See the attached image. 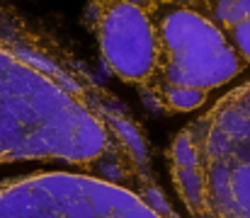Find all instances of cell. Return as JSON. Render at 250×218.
Masks as SVG:
<instances>
[{
    "label": "cell",
    "mask_w": 250,
    "mask_h": 218,
    "mask_svg": "<svg viewBox=\"0 0 250 218\" xmlns=\"http://www.w3.org/2000/svg\"><path fill=\"white\" fill-rule=\"evenodd\" d=\"M59 160L153 184L148 141L122 99L54 37L0 5V165Z\"/></svg>",
    "instance_id": "obj_1"
},
{
    "label": "cell",
    "mask_w": 250,
    "mask_h": 218,
    "mask_svg": "<svg viewBox=\"0 0 250 218\" xmlns=\"http://www.w3.org/2000/svg\"><path fill=\"white\" fill-rule=\"evenodd\" d=\"M167 170L189 218H250V80L172 139Z\"/></svg>",
    "instance_id": "obj_2"
},
{
    "label": "cell",
    "mask_w": 250,
    "mask_h": 218,
    "mask_svg": "<svg viewBox=\"0 0 250 218\" xmlns=\"http://www.w3.org/2000/svg\"><path fill=\"white\" fill-rule=\"evenodd\" d=\"M158 29V71L144 99L167 114L199 109L207 97L248 68L224 29L192 7L161 5L153 12Z\"/></svg>",
    "instance_id": "obj_3"
},
{
    "label": "cell",
    "mask_w": 250,
    "mask_h": 218,
    "mask_svg": "<svg viewBox=\"0 0 250 218\" xmlns=\"http://www.w3.org/2000/svg\"><path fill=\"white\" fill-rule=\"evenodd\" d=\"M0 218H180L163 187L92 172H37L0 184Z\"/></svg>",
    "instance_id": "obj_4"
},
{
    "label": "cell",
    "mask_w": 250,
    "mask_h": 218,
    "mask_svg": "<svg viewBox=\"0 0 250 218\" xmlns=\"http://www.w3.org/2000/svg\"><path fill=\"white\" fill-rule=\"evenodd\" d=\"M87 17L104 66L144 95L158 71L153 15L126 0H90Z\"/></svg>",
    "instance_id": "obj_5"
},
{
    "label": "cell",
    "mask_w": 250,
    "mask_h": 218,
    "mask_svg": "<svg viewBox=\"0 0 250 218\" xmlns=\"http://www.w3.org/2000/svg\"><path fill=\"white\" fill-rule=\"evenodd\" d=\"M202 15L224 29L233 49L250 68V0H209Z\"/></svg>",
    "instance_id": "obj_6"
},
{
    "label": "cell",
    "mask_w": 250,
    "mask_h": 218,
    "mask_svg": "<svg viewBox=\"0 0 250 218\" xmlns=\"http://www.w3.org/2000/svg\"><path fill=\"white\" fill-rule=\"evenodd\" d=\"M209 0H163V5H175V7H192V10H199L204 12Z\"/></svg>",
    "instance_id": "obj_7"
},
{
    "label": "cell",
    "mask_w": 250,
    "mask_h": 218,
    "mask_svg": "<svg viewBox=\"0 0 250 218\" xmlns=\"http://www.w3.org/2000/svg\"><path fill=\"white\" fill-rule=\"evenodd\" d=\"M126 2H131V5H136V7H141V10L151 12V15L163 5V0H126Z\"/></svg>",
    "instance_id": "obj_8"
}]
</instances>
